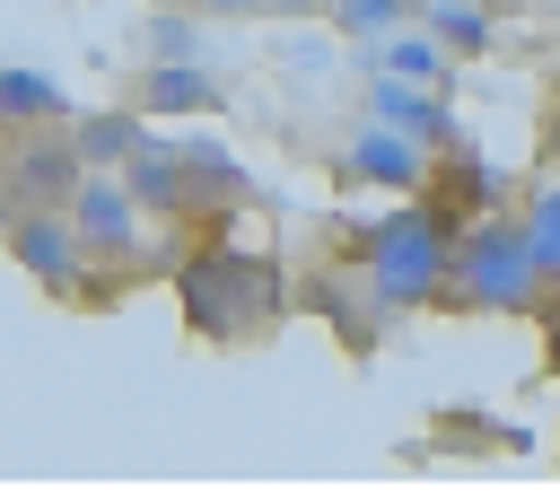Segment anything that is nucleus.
<instances>
[{
  "label": "nucleus",
  "instance_id": "dca6fc26",
  "mask_svg": "<svg viewBox=\"0 0 560 499\" xmlns=\"http://www.w3.org/2000/svg\"><path fill=\"white\" fill-rule=\"evenodd\" d=\"M516 219H525V236H534V254H542V271H551V289H560V175H542V184H525V201H516Z\"/></svg>",
  "mask_w": 560,
  "mask_h": 499
},
{
  "label": "nucleus",
  "instance_id": "ddd939ff",
  "mask_svg": "<svg viewBox=\"0 0 560 499\" xmlns=\"http://www.w3.org/2000/svg\"><path fill=\"white\" fill-rule=\"evenodd\" d=\"M70 140L88 166H122L149 131H140V105H105V114H70Z\"/></svg>",
  "mask_w": 560,
  "mask_h": 499
},
{
  "label": "nucleus",
  "instance_id": "7ed1b4c3",
  "mask_svg": "<svg viewBox=\"0 0 560 499\" xmlns=\"http://www.w3.org/2000/svg\"><path fill=\"white\" fill-rule=\"evenodd\" d=\"M542 298H551V271H542L525 219H508V210H464L455 263H446V306H455V315H534Z\"/></svg>",
  "mask_w": 560,
  "mask_h": 499
},
{
  "label": "nucleus",
  "instance_id": "6e6552de",
  "mask_svg": "<svg viewBox=\"0 0 560 499\" xmlns=\"http://www.w3.org/2000/svg\"><path fill=\"white\" fill-rule=\"evenodd\" d=\"M368 114H376V123H394V131H420L429 149H455V140H464L455 105H446L438 88H420V79H394V70H376V79H368Z\"/></svg>",
  "mask_w": 560,
  "mask_h": 499
},
{
  "label": "nucleus",
  "instance_id": "423d86ee",
  "mask_svg": "<svg viewBox=\"0 0 560 499\" xmlns=\"http://www.w3.org/2000/svg\"><path fill=\"white\" fill-rule=\"evenodd\" d=\"M341 175H359V184H385V193H429V175H438V149L420 140V131H394V123H359L350 131V149H341Z\"/></svg>",
  "mask_w": 560,
  "mask_h": 499
},
{
  "label": "nucleus",
  "instance_id": "412c9836",
  "mask_svg": "<svg viewBox=\"0 0 560 499\" xmlns=\"http://www.w3.org/2000/svg\"><path fill=\"white\" fill-rule=\"evenodd\" d=\"M551 166H560V114H551Z\"/></svg>",
  "mask_w": 560,
  "mask_h": 499
},
{
  "label": "nucleus",
  "instance_id": "4be33fe9",
  "mask_svg": "<svg viewBox=\"0 0 560 499\" xmlns=\"http://www.w3.org/2000/svg\"><path fill=\"white\" fill-rule=\"evenodd\" d=\"M420 9H438V0H420Z\"/></svg>",
  "mask_w": 560,
  "mask_h": 499
},
{
  "label": "nucleus",
  "instance_id": "6ab92c4d",
  "mask_svg": "<svg viewBox=\"0 0 560 499\" xmlns=\"http://www.w3.org/2000/svg\"><path fill=\"white\" fill-rule=\"evenodd\" d=\"M201 18H254V9H271V0H192Z\"/></svg>",
  "mask_w": 560,
  "mask_h": 499
},
{
  "label": "nucleus",
  "instance_id": "2eb2a0df",
  "mask_svg": "<svg viewBox=\"0 0 560 499\" xmlns=\"http://www.w3.org/2000/svg\"><path fill=\"white\" fill-rule=\"evenodd\" d=\"M0 105H9V123H70V88L44 79L35 61H9L0 70Z\"/></svg>",
  "mask_w": 560,
  "mask_h": 499
},
{
  "label": "nucleus",
  "instance_id": "a211bd4d",
  "mask_svg": "<svg viewBox=\"0 0 560 499\" xmlns=\"http://www.w3.org/2000/svg\"><path fill=\"white\" fill-rule=\"evenodd\" d=\"M149 61H201V18L192 9H158L149 18Z\"/></svg>",
  "mask_w": 560,
  "mask_h": 499
},
{
  "label": "nucleus",
  "instance_id": "9d476101",
  "mask_svg": "<svg viewBox=\"0 0 560 499\" xmlns=\"http://www.w3.org/2000/svg\"><path fill=\"white\" fill-rule=\"evenodd\" d=\"M368 61L376 70H394V79H420V88H446V44H438V26L429 18H411V26H394V35H376L368 44Z\"/></svg>",
  "mask_w": 560,
  "mask_h": 499
},
{
  "label": "nucleus",
  "instance_id": "f8f14e48",
  "mask_svg": "<svg viewBox=\"0 0 560 499\" xmlns=\"http://www.w3.org/2000/svg\"><path fill=\"white\" fill-rule=\"evenodd\" d=\"M254 184L236 175V158L228 149H201V140H184V219L192 210H228V201H245Z\"/></svg>",
  "mask_w": 560,
  "mask_h": 499
},
{
  "label": "nucleus",
  "instance_id": "f257e3e1",
  "mask_svg": "<svg viewBox=\"0 0 560 499\" xmlns=\"http://www.w3.org/2000/svg\"><path fill=\"white\" fill-rule=\"evenodd\" d=\"M455 228H464V210H455V201L402 193V201H394V210L359 236V263H368V306H376V315H420V306H446Z\"/></svg>",
  "mask_w": 560,
  "mask_h": 499
},
{
  "label": "nucleus",
  "instance_id": "39448f33",
  "mask_svg": "<svg viewBox=\"0 0 560 499\" xmlns=\"http://www.w3.org/2000/svg\"><path fill=\"white\" fill-rule=\"evenodd\" d=\"M70 219H79V236L96 245V263H140L149 254V201L122 184V166H88V184L70 193Z\"/></svg>",
  "mask_w": 560,
  "mask_h": 499
},
{
  "label": "nucleus",
  "instance_id": "1a4fd4ad",
  "mask_svg": "<svg viewBox=\"0 0 560 499\" xmlns=\"http://www.w3.org/2000/svg\"><path fill=\"white\" fill-rule=\"evenodd\" d=\"M131 105L140 114H210L219 79H210V61H149L140 88H131Z\"/></svg>",
  "mask_w": 560,
  "mask_h": 499
},
{
  "label": "nucleus",
  "instance_id": "0eeeda50",
  "mask_svg": "<svg viewBox=\"0 0 560 499\" xmlns=\"http://www.w3.org/2000/svg\"><path fill=\"white\" fill-rule=\"evenodd\" d=\"M79 184H88V158H79V140H70V123H61V131H44V140L18 149L9 201H18V210H52V201H70Z\"/></svg>",
  "mask_w": 560,
  "mask_h": 499
},
{
  "label": "nucleus",
  "instance_id": "20e7f679",
  "mask_svg": "<svg viewBox=\"0 0 560 499\" xmlns=\"http://www.w3.org/2000/svg\"><path fill=\"white\" fill-rule=\"evenodd\" d=\"M9 254H18V271H26L44 298H88V254H96V245L79 236L70 201H52V210H18Z\"/></svg>",
  "mask_w": 560,
  "mask_h": 499
},
{
  "label": "nucleus",
  "instance_id": "f3484780",
  "mask_svg": "<svg viewBox=\"0 0 560 499\" xmlns=\"http://www.w3.org/2000/svg\"><path fill=\"white\" fill-rule=\"evenodd\" d=\"M411 18H420V0H332V26H341L350 44H376V35L411 26Z\"/></svg>",
  "mask_w": 560,
  "mask_h": 499
},
{
  "label": "nucleus",
  "instance_id": "9b49d317",
  "mask_svg": "<svg viewBox=\"0 0 560 499\" xmlns=\"http://www.w3.org/2000/svg\"><path fill=\"white\" fill-rule=\"evenodd\" d=\"M122 184L158 210V219H184V149H166V140H140L131 158H122Z\"/></svg>",
  "mask_w": 560,
  "mask_h": 499
},
{
  "label": "nucleus",
  "instance_id": "4468645a",
  "mask_svg": "<svg viewBox=\"0 0 560 499\" xmlns=\"http://www.w3.org/2000/svg\"><path fill=\"white\" fill-rule=\"evenodd\" d=\"M429 26H438V44L455 53V61H481L490 44H499V0H438V9H420Z\"/></svg>",
  "mask_w": 560,
  "mask_h": 499
},
{
  "label": "nucleus",
  "instance_id": "aec40b11",
  "mask_svg": "<svg viewBox=\"0 0 560 499\" xmlns=\"http://www.w3.org/2000/svg\"><path fill=\"white\" fill-rule=\"evenodd\" d=\"M271 9H289V18H298V9H315V0H271Z\"/></svg>",
  "mask_w": 560,
  "mask_h": 499
},
{
  "label": "nucleus",
  "instance_id": "f03ea898",
  "mask_svg": "<svg viewBox=\"0 0 560 499\" xmlns=\"http://www.w3.org/2000/svg\"><path fill=\"white\" fill-rule=\"evenodd\" d=\"M175 306H184V324H192L201 341H245V333H262V324L289 306V280H280V263H262L254 245L201 236V245L175 263Z\"/></svg>",
  "mask_w": 560,
  "mask_h": 499
}]
</instances>
